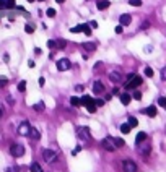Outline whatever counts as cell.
<instances>
[{
    "label": "cell",
    "instance_id": "1",
    "mask_svg": "<svg viewBox=\"0 0 166 172\" xmlns=\"http://www.w3.org/2000/svg\"><path fill=\"white\" fill-rule=\"evenodd\" d=\"M80 101H81V105H85L86 109H88V112H95L96 110V102H95L93 98H90V96H83Z\"/></svg>",
    "mask_w": 166,
    "mask_h": 172
},
{
    "label": "cell",
    "instance_id": "2",
    "mask_svg": "<svg viewBox=\"0 0 166 172\" xmlns=\"http://www.w3.org/2000/svg\"><path fill=\"white\" fill-rule=\"evenodd\" d=\"M101 146L106 149V151H114L116 149V138H111V137H106L104 140L101 141Z\"/></svg>",
    "mask_w": 166,
    "mask_h": 172
},
{
    "label": "cell",
    "instance_id": "3",
    "mask_svg": "<svg viewBox=\"0 0 166 172\" xmlns=\"http://www.w3.org/2000/svg\"><path fill=\"white\" fill-rule=\"evenodd\" d=\"M10 154L15 156V158H21V156L25 154V148H23V144L13 143V144L10 146Z\"/></svg>",
    "mask_w": 166,
    "mask_h": 172
},
{
    "label": "cell",
    "instance_id": "4",
    "mask_svg": "<svg viewBox=\"0 0 166 172\" xmlns=\"http://www.w3.org/2000/svg\"><path fill=\"white\" fill-rule=\"evenodd\" d=\"M140 84H142V78L138 75H134L129 81H125V89H135Z\"/></svg>",
    "mask_w": 166,
    "mask_h": 172
},
{
    "label": "cell",
    "instance_id": "5",
    "mask_svg": "<svg viewBox=\"0 0 166 172\" xmlns=\"http://www.w3.org/2000/svg\"><path fill=\"white\" fill-rule=\"evenodd\" d=\"M70 68H72V63H70V60H68V59L57 60V70H59V71H67V70H70Z\"/></svg>",
    "mask_w": 166,
    "mask_h": 172
},
{
    "label": "cell",
    "instance_id": "6",
    "mask_svg": "<svg viewBox=\"0 0 166 172\" xmlns=\"http://www.w3.org/2000/svg\"><path fill=\"white\" fill-rule=\"evenodd\" d=\"M29 132H31V125L28 122H21L20 127H18V135H21V137H29Z\"/></svg>",
    "mask_w": 166,
    "mask_h": 172
},
{
    "label": "cell",
    "instance_id": "7",
    "mask_svg": "<svg viewBox=\"0 0 166 172\" xmlns=\"http://www.w3.org/2000/svg\"><path fill=\"white\" fill-rule=\"evenodd\" d=\"M77 135H78L80 140H90V138H91L88 127H78V128H77Z\"/></svg>",
    "mask_w": 166,
    "mask_h": 172
},
{
    "label": "cell",
    "instance_id": "8",
    "mask_svg": "<svg viewBox=\"0 0 166 172\" xmlns=\"http://www.w3.org/2000/svg\"><path fill=\"white\" fill-rule=\"evenodd\" d=\"M122 169L124 172H137V164L130 159H125V161H122Z\"/></svg>",
    "mask_w": 166,
    "mask_h": 172
},
{
    "label": "cell",
    "instance_id": "9",
    "mask_svg": "<svg viewBox=\"0 0 166 172\" xmlns=\"http://www.w3.org/2000/svg\"><path fill=\"white\" fill-rule=\"evenodd\" d=\"M43 158L46 162H54L57 159V153L52 151V149H44L43 151Z\"/></svg>",
    "mask_w": 166,
    "mask_h": 172
},
{
    "label": "cell",
    "instance_id": "10",
    "mask_svg": "<svg viewBox=\"0 0 166 172\" xmlns=\"http://www.w3.org/2000/svg\"><path fill=\"white\" fill-rule=\"evenodd\" d=\"M137 149H138V153H140V154L148 156V154H150V149H152V146H150V143H145V141H142V143L137 144Z\"/></svg>",
    "mask_w": 166,
    "mask_h": 172
},
{
    "label": "cell",
    "instance_id": "11",
    "mask_svg": "<svg viewBox=\"0 0 166 172\" xmlns=\"http://www.w3.org/2000/svg\"><path fill=\"white\" fill-rule=\"evenodd\" d=\"M109 80L113 81V83H120L122 81V75H120V71H111L109 73Z\"/></svg>",
    "mask_w": 166,
    "mask_h": 172
},
{
    "label": "cell",
    "instance_id": "12",
    "mask_svg": "<svg viewBox=\"0 0 166 172\" xmlns=\"http://www.w3.org/2000/svg\"><path fill=\"white\" fill-rule=\"evenodd\" d=\"M119 21H120V25H122V26H129V25H130V21H132V16L129 13H124V15H120V16H119Z\"/></svg>",
    "mask_w": 166,
    "mask_h": 172
},
{
    "label": "cell",
    "instance_id": "13",
    "mask_svg": "<svg viewBox=\"0 0 166 172\" xmlns=\"http://www.w3.org/2000/svg\"><path fill=\"white\" fill-rule=\"evenodd\" d=\"M93 91H95V94H101V93H104V84H103L101 81H95V84H93Z\"/></svg>",
    "mask_w": 166,
    "mask_h": 172
},
{
    "label": "cell",
    "instance_id": "14",
    "mask_svg": "<svg viewBox=\"0 0 166 172\" xmlns=\"http://www.w3.org/2000/svg\"><path fill=\"white\" fill-rule=\"evenodd\" d=\"M96 7H98V10H106V8L109 7V2H108V0H98V2H96Z\"/></svg>",
    "mask_w": 166,
    "mask_h": 172
},
{
    "label": "cell",
    "instance_id": "15",
    "mask_svg": "<svg viewBox=\"0 0 166 172\" xmlns=\"http://www.w3.org/2000/svg\"><path fill=\"white\" fill-rule=\"evenodd\" d=\"M143 112L147 114L148 117H156V107H155V105H150V107H147Z\"/></svg>",
    "mask_w": 166,
    "mask_h": 172
},
{
    "label": "cell",
    "instance_id": "16",
    "mask_svg": "<svg viewBox=\"0 0 166 172\" xmlns=\"http://www.w3.org/2000/svg\"><path fill=\"white\" fill-rule=\"evenodd\" d=\"M130 99H132V96L129 94V93H124V94H120V102H122L124 105H127L129 102H130Z\"/></svg>",
    "mask_w": 166,
    "mask_h": 172
},
{
    "label": "cell",
    "instance_id": "17",
    "mask_svg": "<svg viewBox=\"0 0 166 172\" xmlns=\"http://www.w3.org/2000/svg\"><path fill=\"white\" fill-rule=\"evenodd\" d=\"M142 141H147V133L145 132H138V135H137V138H135V143H142Z\"/></svg>",
    "mask_w": 166,
    "mask_h": 172
},
{
    "label": "cell",
    "instance_id": "18",
    "mask_svg": "<svg viewBox=\"0 0 166 172\" xmlns=\"http://www.w3.org/2000/svg\"><path fill=\"white\" fill-rule=\"evenodd\" d=\"M29 137H31L33 140H39V138H41V133H39L38 128H31V132H29Z\"/></svg>",
    "mask_w": 166,
    "mask_h": 172
},
{
    "label": "cell",
    "instance_id": "19",
    "mask_svg": "<svg viewBox=\"0 0 166 172\" xmlns=\"http://www.w3.org/2000/svg\"><path fill=\"white\" fill-rule=\"evenodd\" d=\"M130 130H132V127L129 125V123H122V125H120V133H130Z\"/></svg>",
    "mask_w": 166,
    "mask_h": 172
},
{
    "label": "cell",
    "instance_id": "20",
    "mask_svg": "<svg viewBox=\"0 0 166 172\" xmlns=\"http://www.w3.org/2000/svg\"><path fill=\"white\" fill-rule=\"evenodd\" d=\"M83 49H85V50H90V52H93V50L96 49V44H93V42H85V44H83Z\"/></svg>",
    "mask_w": 166,
    "mask_h": 172
},
{
    "label": "cell",
    "instance_id": "21",
    "mask_svg": "<svg viewBox=\"0 0 166 172\" xmlns=\"http://www.w3.org/2000/svg\"><path fill=\"white\" fill-rule=\"evenodd\" d=\"M29 171H31V172H43V167H41L38 162H33L31 167H29Z\"/></svg>",
    "mask_w": 166,
    "mask_h": 172
},
{
    "label": "cell",
    "instance_id": "22",
    "mask_svg": "<svg viewBox=\"0 0 166 172\" xmlns=\"http://www.w3.org/2000/svg\"><path fill=\"white\" fill-rule=\"evenodd\" d=\"M70 104L75 105V107H80V105H81V101H80L78 98H75V96H73V98H70Z\"/></svg>",
    "mask_w": 166,
    "mask_h": 172
},
{
    "label": "cell",
    "instance_id": "23",
    "mask_svg": "<svg viewBox=\"0 0 166 172\" xmlns=\"http://www.w3.org/2000/svg\"><path fill=\"white\" fill-rule=\"evenodd\" d=\"M33 109L38 110V112H43L44 110V102H38V104H34L33 105Z\"/></svg>",
    "mask_w": 166,
    "mask_h": 172
},
{
    "label": "cell",
    "instance_id": "24",
    "mask_svg": "<svg viewBox=\"0 0 166 172\" xmlns=\"http://www.w3.org/2000/svg\"><path fill=\"white\" fill-rule=\"evenodd\" d=\"M47 47H49V49H57V41H54V39L47 41Z\"/></svg>",
    "mask_w": 166,
    "mask_h": 172
},
{
    "label": "cell",
    "instance_id": "25",
    "mask_svg": "<svg viewBox=\"0 0 166 172\" xmlns=\"http://www.w3.org/2000/svg\"><path fill=\"white\" fill-rule=\"evenodd\" d=\"M129 125H130V127H137L138 125V120L135 119V117H129Z\"/></svg>",
    "mask_w": 166,
    "mask_h": 172
},
{
    "label": "cell",
    "instance_id": "26",
    "mask_svg": "<svg viewBox=\"0 0 166 172\" xmlns=\"http://www.w3.org/2000/svg\"><path fill=\"white\" fill-rule=\"evenodd\" d=\"M26 89V81H20V83H18V91H25Z\"/></svg>",
    "mask_w": 166,
    "mask_h": 172
},
{
    "label": "cell",
    "instance_id": "27",
    "mask_svg": "<svg viewBox=\"0 0 166 172\" xmlns=\"http://www.w3.org/2000/svg\"><path fill=\"white\" fill-rule=\"evenodd\" d=\"M25 31L28 33V34H33V33H34V26H33V25H26L25 26Z\"/></svg>",
    "mask_w": 166,
    "mask_h": 172
},
{
    "label": "cell",
    "instance_id": "28",
    "mask_svg": "<svg viewBox=\"0 0 166 172\" xmlns=\"http://www.w3.org/2000/svg\"><path fill=\"white\" fill-rule=\"evenodd\" d=\"M81 28H83V33H85L86 36L91 34V29H90V26H88V25H81Z\"/></svg>",
    "mask_w": 166,
    "mask_h": 172
},
{
    "label": "cell",
    "instance_id": "29",
    "mask_svg": "<svg viewBox=\"0 0 166 172\" xmlns=\"http://www.w3.org/2000/svg\"><path fill=\"white\" fill-rule=\"evenodd\" d=\"M129 4H130L132 7H140V5H142V0H129Z\"/></svg>",
    "mask_w": 166,
    "mask_h": 172
},
{
    "label": "cell",
    "instance_id": "30",
    "mask_svg": "<svg viewBox=\"0 0 166 172\" xmlns=\"http://www.w3.org/2000/svg\"><path fill=\"white\" fill-rule=\"evenodd\" d=\"M143 73H145V76H153V70H152L150 67H147V68H145V70H143Z\"/></svg>",
    "mask_w": 166,
    "mask_h": 172
},
{
    "label": "cell",
    "instance_id": "31",
    "mask_svg": "<svg viewBox=\"0 0 166 172\" xmlns=\"http://www.w3.org/2000/svg\"><path fill=\"white\" fill-rule=\"evenodd\" d=\"M83 31V28H81V25L75 26V28H70V33H81Z\"/></svg>",
    "mask_w": 166,
    "mask_h": 172
},
{
    "label": "cell",
    "instance_id": "32",
    "mask_svg": "<svg viewBox=\"0 0 166 172\" xmlns=\"http://www.w3.org/2000/svg\"><path fill=\"white\" fill-rule=\"evenodd\" d=\"M65 46H67V42H65V41H62V39L57 41V49H62V47H65Z\"/></svg>",
    "mask_w": 166,
    "mask_h": 172
},
{
    "label": "cell",
    "instance_id": "33",
    "mask_svg": "<svg viewBox=\"0 0 166 172\" xmlns=\"http://www.w3.org/2000/svg\"><path fill=\"white\" fill-rule=\"evenodd\" d=\"M46 15L49 18H54V16H56V10H54V8H49V10L46 11Z\"/></svg>",
    "mask_w": 166,
    "mask_h": 172
},
{
    "label": "cell",
    "instance_id": "34",
    "mask_svg": "<svg viewBox=\"0 0 166 172\" xmlns=\"http://www.w3.org/2000/svg\"><path fill=\"white\" fill-rule=\"evenodd\" d=\"M7 84H8V80H7V78H0V88H5Z\"/></svg>",
    "mask_w": 166,
    "mask_h": 172
},
{
    "label": "cell",
    "instance_id": "35",
    "mask_svg": "<svg viewBox=\"0 0 166 172\" xmlns=\"http://www.w3.org/2000/svg\"><path fill=\"white\" fill-rule=\"evenodd\" d=\"M116 146H117V148H122V146H124V140H120V138H116Z\"/></svg>",
    "mask_w": 166,
    "mask_h": 172
},
{
    "label": "cell",
    "instance_id": "36",
    "mask_svg": "<svg viewBox=\"0 0 166 172\" xmlns=\"http://www.w3.org/2000/svg\"><path fill=\"white\" fill-rule=\"evenodd\" d=\"M158 104L161 105V107H166V98H160L158 99Z\"/></svg>",
    "mask_w": 166,
    "mask_h": 172
},
{
    "label": "cell",
    "instance_id": "37",
    "mask_svg": "<svg viewBox=\"0 0 166 172\" xmlns=\"http://www.w3.org/2000/svg\"><path fill=\"white\" fill-rule=\"evenodd\" d=\"M4 8H8L7 0H0V10H4Z\"/></svg>",
    "mask_w": 166,
    "mask_h": 172
},
{
    "label": "cell",
    "instance_id": "38",
    "mask_svg": "<svg viewBox=\"0 0 166 172\" xmlns=\"http://www.w3.org/2000/svg\"><path fill=\"white\" fill-rule=\"evenodd\" d=\"M134 99L140 101V99H142V93H140V91H134Z\"/></svg>",
    "mask_w": 166,
    "mask_h": 172
},
{
    "label": "cell",
    "instance_id": "39",
    "mask_svg": "<svg viewBox=\"0 0 166 172\" xmlns=\"http://www.w3.org/2000/svg\"><path fill=\"white\" fill-rule=\"evenodd\" d=\"M140 28H142V29H148V28H150V21H143V25H142Z\"/></svg>",
    "mask_w": 166,
    "mask_h": 172
},
{
    "label": "cell",
    "instance_id": "40",
    "mask_svg": "<svg viewBox=\"0 0 166 172\" xmlns=\"http://www.w3.org/2000/svg\"><path fill=\"white\" fill-rule=\"evenodd\" d=\"M96 102V107H103V105H104V101H103V99H98V101H95Z\"/></svg>",
    "mask_w": 166,
    "mask_h": 172
},
{
    "label": "cell",
    "instance_id": "41",
    "mask_svg": "<svg viewBox=\"0 0 166 172\" xmlns=\"http://www.w3.org/2000/svg\"><path fill=\"white\" fill-rule=\"evenodd\" d=\"M7 5L8 8H15V0H7Z\"/></svg>",
    "mask_w": 166,
    "mask_h": 172
},
{
    "label": "cell",
    "instance_id": "42",
    "mask_svg": "<svg viewBox=\"0 0 166 172\" xmlns=\"http://www.w3.org/2000/svg\"><path fill=\"white\" fill-rule=\"evenodd\" d=\"M161 80H163V81H166V67L161 70Z\"/></svg>",
    "mask_w": 166,
    "mask_h": 172
},
{
    "label": "cell",
    "instance_id": "43",
    "mask_svg": "<svg viewBox=\"0 0 166 172\" xmlns=\"http://www.w3.org/2000/svg\"><path fill=\"white\" fill-rule=\"evenodd\" d=\"M80 149H81V148H80V146H77V148L73 149V151H72V154H73V156H75V154H78V153H80Z\"/></svg>",
    "mask_w": 166,
    "mask_h": 172
},
{
    "label": "cell",
    "instance_id": "44",
    "mask_svg": "<svg viewBox=\"0 0 166 172\" xmlns=\"http://www.w3.org/2000/svg\"><path fill=\"white\" fill-rule=\"evenodd\" d=\"M116 33H117V34H120V33H122V25H120V26H117V28H116Z\"/></svg>",
    "mask_w": 166,
    "mask_h": 172
},
{
    "label": "cell",
    "instance_id": "45",
    "mask_svg": "<svg viewBox=\"0 0 166 172\" xmlns=\"http://www.w3.org/2000/svg\"><path fill=\"white\" fill-rule=\"evenodd\" d=\"M90 26H91V28H98V23H96V21H91V23H90Z\"/></svg>",
    "mask_w": 166,
    "mask_h": 172
},
{
    "label": "cell",
    "instance_id": "46",
    "mask_svg": "<svg viewBox=\"0 0 166 172\" xmlns=\"http://www.w3.org/2000/svg\"><path fill=\"white\" fill-rule=\"evenodd\" d=\"M34 54H36V55H41V49H39V47H36V49H34Z\"/></svg>",
    "mask_w": 166,
    "mask_h": 172
},
{
    "label": "cell",
    "instance_id": "47",
    "mask_svg": "<svg viewBox=\"0 0 166 172\" xmlns=\"http://www.w3.org/2000/svg\"><path fill=\"white\" fill-rule=\"evenodd\" d=\"M44 83H46V80H44V78H39V84H41V86H44Z\"/></svg>",
    "mask_w": 166,
    "mask_h": 172
},
{
    "label": "cell",
    "instance_id": "48",
    "mask_svg": "<svg viewBox=\"0 0 166 172\" xmlns=\"http://www.w3.org/2000/svg\"><path fill=\"white\" fill-rule=\"evenodd\" d=\"M28 65H29V68H33V67H34V62H33V60H29Z\"/></svg>",
    "mask_w": 166,
    "mask_h": 172
},
{
    "label": "cell",
    "instance_id": "49",
    "mask_svg": "<svg viewBox=\"0 0 166 172\" xmlns=\"http://www.w3.org/2000/svg\"><path fill=\"white\" fill-rule=\"evenodd\" d=\"M56 2H57V4H64L65 0H56Z\"/></svg>",
    "mask_w": 166,
    "mask_h": 172
},
{
    "label": "cell",
    "instance_id": "50",
    "mask_svg": "<svg viewBox=\"0 0 166 172\" xmlns=\"http://www.w3.org/2000/svg\"><path fill=\"white\" fill-rule=\"evenodd\" d=\"M2 115H4V112H2V109H0V119H2Z\"/></svg>",
    "mask_w": 166,
    "mask_h": 172
},
{
    "label": "cell",
    "instance_id": "51",
    "mask_svg": "<svg viewBox=\"0 0 166 172\" xmlns=\"http://www.w3.org/2000/svg\"><path fill=\"white\" fill-rule=\"evenodd\" d=\"M28 2H34V0H28Z\"/></svg>",
    "mask_w": 166,
    "mask_h": 172
},
{
    "label": "cell",
    "instance_id": "52",
    "mask_svg": "<svg viewBox=\"0 0 166 172\" xmlns=\"http://www.w3.org/2000/svg\"><path fill=\"white\" fill-rule=\"evenodd\" d=\"M39 2H43V0H39Z\"/></svg>",
    "mask_w": 166,
    "mask_h": 172
},
{
    "label": "cell",
    "instance_id": "53",
    "mask_svg": "<svg viewBox=\"0 0 166 172\" xmlns=\"http://www.w3.org/2000/svg\"><path fill=\"white\" fill-rule=\"evenodd\" d=\"M165 109H166V107H165Z\"/></svg>",
    "mask_w": 166,
    "mask_h": 172
}]
</instances>
